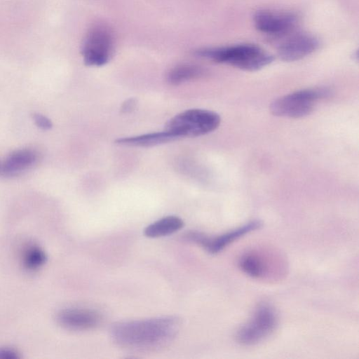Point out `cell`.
I'll return each mask as SVG.
<instances>
[{
  "label": "cell",
  "instance_id": "18",
  "mask_svg": "<svg viewBox=\"0 0 359 359\" xmlns=\"http://www.w3.org/2000/svg\"><path fill=\"white\" fill-rule=\"evenodd\" d=\"M21 356L15 349L8 347L0 348V359H18Z\"/></svg>",
  "mask_w": 359,
  "mask_h": 359
},
{
  "label": "cell",
  "instance_id": "5",
  "mask_svg": "<svg viewBox=\"0 0 359 359\" xmlns=\"http://www.w3.org/2000/svg\"><path fill=\"white\" fill-rule=\"evenodd\" d=\"M113 51L114 37L111 30L101 25L90 28L81 50L85 64L88 66H102L109 62Z\"/></svg>",
  "mask_w": 359,
  "mask_h": 359
},
{
  "label": "cell",
  "instance_id": "2",
  "mask_svg": "<svg viewBox=\"0 0 359 359\" xmlns=\"http://www.w3.org/2000/svg\"><path fill=\"white\" fill-rule=\"evenodd\" d=\"M196 54L217 63L227 64L249 72L259 70L274 60L273 55L260 47L250 43L204 48L196 50Z\"/></svg>",
  "mask_w": 359,
  "mask_h": 359
},
{
  "label": "cell",
  "instance_id": "12",
  "mask_svg": "<svg viewBox=\"0 0 359 359\" xmlns=\"http://www.w3.org/2000/svg\"><path fill=\"white\" fill-rule=\"evenodd\" d=\"M177 140L166 130L143 134L137 136L118 138L116 144L128 147H152Z\"/></svg>",
  "mask_w": 359,
  "mask_h": 359
},
{
  "label": "cell",
  "instance_id": "16",
  "mask_svg": "<svg viewBox=\"0 0 359 359\" xmlns=\"http://www.w3.org/2000/svg\"><path fill=\"white\" fill-rule=\"evenodd\" d=\"M239 266L243 272L255 278L262 276L264 271V266L261 259L252 254L243 255L240 259Z\"/></svg>",
  "mask_w": 359,
  "mask_h": 359
},
{
  "label": "cell",
  "instance_id": "4",
  "mask_svg": "<svg viewBox=\"0 0 359 359\" xmlns=\"http://www.w3.org/2000/svg\"><path fill=\"white\" fill-rule=\"evenodd\" d=\"M325 88L300 90L274 100L270 105V111L276 116L293 118L309 115L318 100L328 95Z\"/></svg>",
  "mask_w": 359,
  "mask_h": 359
},
{
  "label": "cell",
  "instance_id": "15",
  "mask_svg": "<svg viewBox=\"0 0 359 359\" xmlns=\"http://www.w3.org/2000/svg\"><path fill=\"white\" fill-rule=\"evenodd\" d=\"M47 257L45 252L39 246H29L22 255L24 267L29 271L40 269L46 262Z\"/></svg>",
  "mask_w": 359,
  "mask_h": 359
},
{
  "label": "cell",
  "instance_id": "1",
  "mask_svg": "<svg viewBox=\"0 0 359 359\" xmlns=\"http://www.w3.org/2000/svg\"><path fill=\"white\" fill-rule=\"evenodd\" d=\"M177 318L163 316L116 323L111 330L114 341L135 351L162 348L175 337L180 330Z\"/></svg>",
  "mask_w": 359,
  "mask_h": 359
},
{
  "label": "cell",
  "instance_id": "13",
  "mask_svg": "<svg viewBox=\"0 0 359 359\" xmlns=\"http://www.w3.org/2000/svg\"><path fill=\"white\" fill-rule=\"evenodd\" d=\"M184 226L183 220L174 215L164 217L148 225L144 234L149 238H158L173 233Z\"/></svg>",
  "mask_w": 359,
  "mask_h": 359
},
{
  "label": "cell",
  "instance_id": "17",
  "mask_svg": "<svg viewBox=\"0 0 359 359\" xmlns=\"http://www.w3.org/2000/svg\"><path fill=\"white\" fill-rule=\"evenodd\" d=\"M33 118L36 125L43 130H48L52 127L50 120L42 114H35Z\"/></svg>",
  "mask_w": 359,
  "mask_h": 359
},
{
  "label": "cell",
  "instance_id": "11",
  "mask_svg": "<svg viewBox=\"0 0 359 359\" xmlns=\"http://www.w3.org/2000/svg\"><path fill=\"white\" fill-rule=\"evenodd\" d=\"M37 154L29 149H22L12 152L5 160L1 172L6 177L18 175L35 164Z\"/></svg>",
  "mask_w": 359,
  "mask_h": 359
},
{
  "label": "cell",
  "instance_id": "3",
  "mask_svg": "<svg viewBox=\"0 0 359 359\" xmlns=\"http://www.w3.org/2000/svg\"><path fill=\"white\" fill-rule=\"evenodd\" d=\"M221 123L219 115L203 109H190L171 118L164 130L177 140L185 137H198L215 130Z\"/></svg>",
  "mask_w": 359,
  "mask_h": 359
},
{
  "label": "cell",
  "instance_id": "10",
  "mask_svg": "<svg viewBox=\"0 0 359 359\" xmlns=\"http://www.w3.org/2000/svg\"><path fill=\"white\" fill-rule=\"evenodd\" d=\"M318 47L319 41L316 36L307 33H297L278 46V55L283 61L294 62L311 55Z\"/></svg>",
  "mask_w": 359,
  "mask_h": 359
},
{
  "label": "cell",
  "instance_id": "8",
  "mask_svg": "<svg viewBox=\"0 0 359 359\" xmlns=\"http://www.w3.org/2000/svg\"><path fill=\"white\" fill-rule=\"evenodd\" d=\"M261 226L262 223L259 221L254 220L215 238L208 237L198 231H190L184 236L187 240L201 245L209 253L216 254L234 241L259 229Z\"/></svg>",
  "mask_w": 359,
  "mask_h": 359
},
{
  "label": "cell",
  "instance_id": "9",
  "mask_svg": "<svg viewBox=\"0 0 359 359\" xmlns=\"http://www.w3.org/2000/svg\"><path fill=\"white\" fill-rule=\"evenodd\" d=\"M56 320L65 329L83 331L97 327L102 321V316L97 311L90 309L67 308L57 313Z\"/></svg>",
  "mask_w": 359,
  "mask_h": 359
},
{
  "label": "cell",
  "instance_id": "7",
  "mask_svg": "<svg viewBox=\"0 0 359 359\" xmlns=\"http://www.w3.org/2000/svg\"><path fill=\"white\" fill-rule=\"evenodd\" d=\"M255 28L260 32L273 36H282L292 32L299 18L292 12L257 11L253 16Z\"/></svg>",
  "mask_w": 359,
  "mask_h": 359
},
{
  "label": "cell",
  "instance_id": "14",
  "mask_svg": "<svg viewBox=\"0 0 359 359\" xmlns=\"http://www.w3.org/2000/svg\"><path fill=\"white\" fill-rule=\"evenodd\" d=\"M203 74L204 70L199 66L183 64L177 65L169 71L167 81L170 84L177 86L198 78Z\"/></svg>",
  "mask_w": 359,
  "mask_h": 359
},
{
  "label": "cell",
  "instance_id": "6",
  "mask_svg": "<svg viewBox=\"0 0 359 359\" xmlns=\"http://www.w3.org/2000/svg\"><path fill=\"white\" fill-rule=\"evenodd\" d=\"M276 322L274 309L267 304H262L256 309L251 320L238 331L236 340L245 346L257 344L274 330Z\"/></svg>",
  "mask_w": 359,
  "mask_h": 359
},
{
  "label": "cell",
  "instance_id": "19",
  "mask_svg": "<svg viewBox=\"0 0 359 359\" xmlns=\"http://www.w3.org/2000/svg\"><path fill=\"white\" fill-rule=\"evenodd\" d=\"M137 104V101L134 98H129L126 100L121 106V110L123 113H130L133 111Z\"/></svg>",
  "mask_w": 359,
  "mask_h": 359
}]
</instances>
